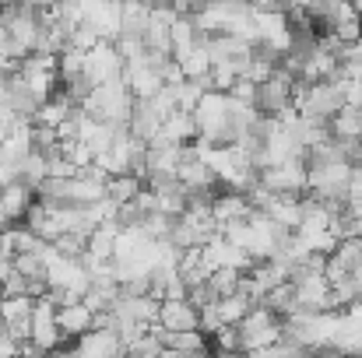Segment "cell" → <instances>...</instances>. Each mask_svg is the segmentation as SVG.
Listing matches in <instances>:
<instances>
[{
    "label": "cell",
    "mask_w": 362,
    "mask_h": 358,
    "mask_svg": "<svg viewBox=\"0 0 362 358\" xmlns=\"http://www.w3.org/2000/svg\"><path fill=\"white\" fill-rule=\"evenodd\" d=\"M253 113L264 119H285L296 113V78L292 74H274L264 85H257L253 95Z\"/></svg>",
    "instance_id": "6da1fadb"
},
{
    "label": "cell",
    "mask_w": 362,
    "mask_h": 358,
    "mask_svg": "<svg viewBox=\"0 0 362 358\" xmlns=\"http://www.w3.org/2000/svg\"><path fill=\"white\" fill-rule=\"evenodd\" d=\"M345 88H349V85H341V81L313 85V88H306V95L299 99L296 113L303 119H310V123H334V117L349 106Z\"/></svg>",
    "instance_id": "7a4b0ae2"
},
{
    "label": "cell",
    "mask_w": 362,
    "mask_h": 358,
    "mask_svg": "<svg viewBox=\"0 0 362 358\" xmlns=\"http://www.w3.org/2000/svg\"><path fill=\"white\" fill-rule=\"evenodd\" d=\"M260 186L274 197H288V201H303L310 193V172H306V162L296 158V162H285V165H274V169H264L260 172Z\"/></svg>",
    "instance_id": "3957f363"
},
{
    "label": "cell",
    "mask_w": 362,
    "mask_h": 358,
    "mask_svg": "<svg viewBox=\"0 0 362 358\" xmlns=\"http://www.w3.org/2000/svg\"><path fill=\"white\" fill-rule=\"evenodd\" d=\"M243 334V348L253 355V352H267L274 345H281V320L267 309H253L246 320L240 323Z\"/></svg>",
    "instance_id": "277c9868"
},
{
    "label": "cell",
    "mask_w": 362,
    "mask_h": 358,
    "mask_svg": "<svg viewBox=\"0 0 362 358\" xmlns=\"http://www.w3.org/2000/svg\"><path fill=\"white\" fill-rule=\"evenodd\" d=\"M32 345L42 355H49V352H57L64 345V334L57 327V309L46 299H39L35 302V313H32Z\"/></svg>",
    "instance_id": "5b68a950"
},
{
    "label": "cell",
    "mask_w": 362,
    "mask_h": 358,
    "mask_svg": "<svg viewBox=\"0 0 362 358\" xmlns=\"http://www.w3.org/2000/svg\"><path fill=\"white\" fill-rule=\"evenodd\" d=\"M158 327L169 330V334H201V313L187 299L162 302L158 306Z\"/></svg>",
    "instance_id": "8992f818"
},
{
    "label": "cell",
    "mask_w": 362,
    "mask_h": 358,
    "mask_svg": "<svg viewBox=\"0 0 362 358\" xmlns=\"http://www.w3.org/2000/svg\"><path fill=\"white\" fill-rule=\"evenodd\" d=\"M57 327L64 334V341H81L85 334L95 330V313L81 302V306H67L57 313Z\"/></svg>",
    "instance_id": "52a82bcc"
},
{
    "label": "cell",
    "mask_w": 362,
    "mask_h": 358,
    "mask_svg": "<svg viewBox=\"0 0 362 358\" xmlns=\"http://www.w3.org/2000/svg\"><path fill=\"white\" fill-rule=\"evenodd\" d=\"M180 183L187 190H218L222 186V176L211 169V162L204 155H197L194 162H183L180 165Z\"/></svg>",
    "instance_id": "ba28073f"
},
{
    "label": "cell",
    "mask_w": 362,
    "mask_h": 358,
    "mask_svg": "<svg viewBox=\"0 0 362 358\" xmlns=\"http://www.w3.org/2000/svg\"><path fill=\"white\" fill-rule=\"evenodd\" d=\"M296 306H299V288H296L292 281H285V285H278L274 292H267L257 309H267V313H274L278 320H288V316H296Z\"/></svg>",
    "instance_id": "9c48e42d"
},
{
    "label": "cell",
    "mask_w": 362,
    "mask_h": 358,
    "mask_svg": "<svg viewBox=\"0 0 362 358\" xmlns=\"http://www.w3.org/2000/svg\"><path fill=\"white\" fill-rule=\"evenodd\" d=\"M35 204V193L25 186V183H11V186H4L0 190V208L7 211V218L18 225L25 215H28V208Z\"/></svg>",
    "instance_id": "30bf717a"
},
{
    "label": "cell",
    "mask_w": 362,
    "mask_h": 358,
    "mask_svg": "<svg viewBox=\"0 0 362 358\" xmlns=\"http://www.w3.org/2000/svg\"><path fill=\"white\" fill-rule=\"evenodd\" d=\"M267 218L288 232H299L303 229V201H288V197H278L271 208H267Z\"/></svg>",
    "instance_id": "8fae6325"
},
{
    "label": "cell",
    "mask_w": 362,
    "mask_h": 358,
    "mask_svg": "<svg viewBox=\"0 0 362 358\" xmlns=\"http://www.w3.org/2000/svg\"><path fill=\"white\" fill-rule=\"evenodd\" d=\"M141 190H144V183H141L137 176H110V179H106V201H113L117 208L137 201Z\"/></svg>",
    "instance_id": "7c38bea8"
},
{
    "label": "cell",
    "mask_w": 362,
    "mask_h": 358,
    "mask_svg": "<svg viewBox=\"0 0 362 358\" xmlns=\"http://www.w3.org/2000/svg\"><path fill=\"white\" fill-rule=\"evenodd\" d=\"M331 133H334V141H362V109L345 106L331 123Z\"/></svg>",
    "instance_id": "4fadbf2b"
},
{
    "label": "cell",
    "mask_w": 362,
    "mask_h": 358,
    "mask_svg": "<svg viewBox=\"0 0 362 358\" xmlns=\"http://www.w3.org/2000/svg\"><path fill=\"white\" fill-rule=\"evenodd\" d=\"M250 313H253V302H250L243 292L240 295H233V299H222V302H218V316H222L226 327H240Z\"/></svg>",
    "instance_id": "5bb4252c"
},
{
    "label": "cell",
    "mask_w": 362,
    "mask_h": 358,
    "mask_svg": "<svg viewBox=\"0 0 362 358\" xmlns=\"http://www.w3.org/2000/svg\"><path fill=\"white\" fill-rule=\"evenodd\" d=\"M85 60L88 53H78V49H64L57 56V81H74V78H85Z\"/></svg>",
    "instance_id": "9a60e30c"
},
{
    "label": "cell",
    "mask_w": 362,
    "mask_h": 358,
    "mask_svg": "<svg viewBox=\"0 0 362 358\" xmlns=\"http://www.w3.org/2000/svg\"><path fill=\"white\" fill-rule=\"evenodd\" d=\"M240 285H243V274L240 270H233V267H218V270L211 274V288H215L218 302H222V299L240 295Z\"/></svg>",
    "instance_id": "2e32d148"
},
{
    "label": "cell",
    "mask_w": 362,
    "mask_h": 358,
    "mask_svg": "<svg viewBox=\"0 0 362 358\" xmlns=\"http://www.w3.org/2000/svg\"><path fill=\"white\" fill-rule=\"evenodd\" d=\"M32 313H35V299H7V302H0V316H4L7 327L32 320Z\"/></svg>",
    "instance_id": "e0dca14e"
},
{
    "label": "cell",
    "mask_w": 362,
    "mask_h": 358,
    "mask_svg": "<svg viewBox=\"0 0 362 358\" xmlns=\"http://www.w3.org/2000/svg\"><path fill=\"white\" fill-rule=\"evenodd\" d=\"M187 302H190L197 313H204V309L218 306V295H215V288H211V278H208V281H201V285H190V288H187Z\"/></svg>",
    "instance_id": "ac0fdd59"
},
{
    "label": "cell",
    "mask_w": 362,
    "mask_h": 358,
    "mask_svg": "<svg viewBox=\"0 0 362 358\" xmlns=\"http://www.w3.org/2000/svg\"><path fill=\"white\" fill-rule=\"evenodd\" d=\"M222 327H226V323H222V316H218V306H211V309L201 313V334H204V338H215Z\"/></svg>",
    "instance_id": "d6986e66"
},
{
    "label": "cell",
    "mask_w": 362,
    "mask_h": 358,
    "mask_svg": "<svg viewBox=\"0 0 362 358\" xmlns=\"http://www.w3.org/2000/svg\"><path fill=\"white\" fill-rule=\"evenodd\" d=\"M349 201H362V169H352V179H349Z\"/></svg>",
    "instance_id": "ffe728a7"
},
{
    "label": "cell",
    "mask_w": 362,
    "mask_h": 358,
    "mask_svg": "<svg viewBox=\"0 0 362 358\" xmlns=\"http://www.w3.org/2000/svg\"><path fill=\"white\" fill-rule=\"evenodd\" d=\"M345 99H349V106L362 109V81H352V85L345 88Z\"/></svg>",
    "instance_id": "44dd1931"
},
{
    "label": "cell",
    "mask_w": 362,
    "mask_h": 358,
    "mask_svg": "<svg viewBox=\"0 0 362 358\" xmlns=\"http://www.w3.org/2000/svg\"><path fill=\"white\" fill-rule=\"evenodd\" d=\"M204 358H236V355H222V352H208Z\"/></svg>",
    "instance_id": "7402d4cb"
},
{
    "label": "cell",
    "mask_w": 362,
    "mask_h": 358,
    "mask_svg": "<svg viewBox=\"0 0 362 358\" xmlns=\"http://www.w3.org/2000/svg\"><path fill=\"white\" fill-rule=\"evenodd\" d=\"M4 334H7V323H4V316H0V341H4Z\"/></svg>",
    "instance_id": "603a6c76"
}]
</instances>
